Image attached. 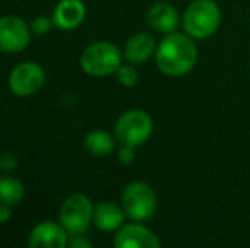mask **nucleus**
I'll use <instances>...</instances> for the list:
<instances>
[{
    "label": "nucleus",
    "instance_id": "obj_1",
    "mask_svg": "<svg viewBox=\"0 0 250 248\" xmlns=\"http://www.w3.org/2000/svg\"><path fill=\"white\" fill-rule=\"evenodd\" d=\"M158 70L167 76L188 75L198 63V48L189 34L174 33L165 34L155 53Z\"/></svg>",
    "mask_w": 250,
    "mask_h": 248
},
{
    "label": "nucleus",
    "instance_id": "obj_2",
    "mask_svg": "<svg viewBox=\"0 0 250 248\" xmlns=\"http://www.w3.org/2000/svg\"><path fill=\"white\" fill-rule=\"evenodd\" d=\"M221 24V10L214 0H194L182 16L186 34L194 39L213 36Z\"/></svg>",
    "mask_w": 250,
    "mask_h": 248
},
{
    "label": "nucleus",
    "instance_id": "obj_3",
    "mask_svg": "<svg viewBox=\"0 0 250 248\" xmlns=\"http://www.w3.org/2000/svg\"><path fill=\"white\" fill-rule=\"evenodd\" d=\"M121 51L111 41H96L80 55V66L90 76H109L121 66Z\"/></svg>",
    "mask_w": 250,
    "mask_h": 248
},
{
    "label": "nucleus",
    "instance_id": "obj_4",
    "mask_svg": "<svg viewBox=\"0 0 250 248\" xmlns=\"http://www.w3.org/2000/svg\"><path fill=\"white\" fill-rule=\"evenodd\" d=\"M153 133V119L143 109L125 111L114 124V136L121 145L142 146Z\"/></svg>",
    "mask_w": 250,
    "mask_h": 248
},
{
    "label": "nucleus",
    "instance_id": "obj_5",
    "mask_svg": "<svg viewBox=\"0 0 250 248\" xmlns=\"http://www.w3.org/2000/svg\"><path fill=\"white\" fill-rule=\"evenodd\" d=\"M121 208L131 221H146L157 212V195L146 182H131L121 192Z\"/></svg>",
    "mask_w": 250,
    "mask_h": 248
},
{
    "label": "nucleus",
    "instance_id": "obj_6",
    "mask_svg": "<svg viewBox=\"0 0 250 248\" xmlns=\"http://www.w3.org/2000/svg\"><path fill=\"white\" fill-rule=\"evenodd\" d=\"M94 219V204L85 194H72L62 202L58 221L70 235H80L89 229Z\"/></svg>",
    "mask_w": 250,
    "mask_h": 248
},
{
    "label": "nucleus",
    "instance_id": "obj_7",
    "mask_svg": "<svg viewBox=\"0 0 250 248\" xmlns=\"http://www.w3.org/2000/svg\"><path fill=\"white\" fill-rule=\"evenodd\" d=\"M46 82L44 68L36 61H22L12 68L7 78L9 90L17 97L34 95L43 89Z\"/></svg>",
    "mask_w": 250,
    "mask_h": 248
},
{
    "label": "nucleus",
    "instance_id": "obj_8",
    "mask_svg": "<svg viewBox=\"0 0 250 248\" xmlns=\"http://www.w3.org/2000/svg\"><path fill=\"white\" fill-rule=\"evenodd\" d=\"M31 26L17 16L0 17V51L16 55L24 51L31 43Z\"/></svg>",
    "mask_w": 250,
    "mask_h": 248
},
{
    "label": "nucleus",
    "instance_id": "obj_9",
    "mask_svg": "<svg viewBox=\"0 0 250 248\" xmlns=\"http://www.w3.org/2000/svg\"><path fill=\"white\" fill-rule=\"evenodd\" d=\"M68 238L70 233L62 223L44 219L31 229L27 245L31 248H65L68 247Z\"/></svg>",
    "mask_w": 250,
    "mask_h": 248
},
{
    "label": "nucleus",
    "instance_id": "obj_10",
    "mask_svg": "<svg viewBox=\"0 0 250 248\" xmlns=\"http://www.w3.org/2000/svg\"><path fill=\"white\" fill-rule=\"evenodd\" d=\"M112 245L116 248H160V240L150 228L136 221L116 229Z\"/></svg>",
    "mask_w": 250,
    "mask_h": 248
},
{
    "label": "nucleus",
    "instance_id": "obj_11",
    "mask_svg": "<svg viewBox=\"0 0 250 248\" xmlns=\"http://www.w3.org/2000/svg\"><path fill=\"white\" fill-rule=\"evenodd\" d=\"M87 9L82 0H60L53 9L51 19L55 27L62 31H73L85 20Z\"/></svg>",
    "mask_w": 250,
    "mask_h": 248
},
{
    "label": "nucleus",
    "instance_id": "obj_12",
    "mask_svg": "<svg viewBox=\"0 0 250 248\" xmlns=\"http://www.w3.org/2000/svg\"><path fill=\"white\" fill-rule=\"evenodd\" d=\"M146 20H148L150 27L153 31L162 34H170L177 31L179 24H181V16L172 3L157 2L150 7Z\"/></svg>",
    "mask_w": 250,
    "mask_h": 248
},
{
    "label": "nucleus",
    "instance_id": "obj_13",
    "mask_svg": "<svg viewBox=\"0 0 250 248\" xmlns=\"http://www.w3.org/2000/svg\"><path fill=\"white\" fill-rule=\"evenodd\" d=\"M157 41L153 34L150 33H138L128 39L125 46V58L131 65H143L150 61L157 53Z\"/></svg>",
    "mask_w": 250,
    "mask_h": 248
},
{
    "label": "nucleus",
    "instance_id": "obj_14",
    "mask_svg": "<svg viewBox=\"0 0 250 248\" xmlns=\"http://www.w3.org/2000/svg\"><path fill=\"white\" fill-rule=\"evenodd\" d=\"M125 211L116 202H99L94 206V226L101 231H116L125 225Z\"/></svg>",
    "mask_w": 250,
    "mask_h": 248
},
{
    "label": "nucleus",
    "instance_id": "obj_15",
    "mask_svg": "<svg viewBox=\"0 0 250 248\" xmlns=\"http://www.w3.org/2000/svg\"><path fill=\"white\" fill-rule=\"evenodd\" d=\"M83 146L92 156L104 158L114 153L116 150V136L109 134L104 129H92L83 138Z\"/></svg>",
    "mask_w": 250,
    "mask_h": 248
},
{
    "label": "nucleus",
    "instance_id": "obj_16",
    "mask_svg": "<svg viewBox=\"0 0 250 248\" xmlns=\"http://www.w3.org/2000/svg\"><path fill=\"white\" fill-rule=\"evenodd\" d=\"M26 195V187L17 177H0V202L17 206Z\"/></svg>",
    "mask_w": 250,
    "mask_h": 248
},
{
    "label": "nucleus",
    "instance_id": "obj_17",
    "mask_svg": "<svg viewBox=\"0 0 250 248\" xmlns=\"http://www.w3.org/2000/svg\"><path fill=\"white\" fill-rule=\"evenodd\" d=\"M116 76H118V82L125 87H135L140 78L136 68L131 65H121L116 72Z\"/></svg>",
    "mask_w": 250,
    "mask_h": 248
},
{
    "label": "nucleus",
    "instance_id": "obj_18",
    "mask_svg": "<svg viewBox=\"0 0 250 248\" xmlns=\"http://www.w3.org/2000/svg\"><path fill=\"white\" fill-rule=\"evenodd\" d=\"M53 26H55V24H53L51 17L40 16L31 22V31H33L34 34H38V36H43V34H46Z\"/></svg>",
    "mask_w": 250,
    "mask_h": 248
},
{
    "label": "nucleus",
    "instance_id": "obj_19",
    "mask_svg": "<svg viewBox=\"0 0 250 248\" xmlns=\"http://www.w3.org/2000/svg\"><path fill=\"white\" fill-rule=\"evenodd\" d=\"M118 160L121 165H131L136 160V153H135V146L129 145H123V148L118 153Z\"/></svg>",
    "mask_w": 250,
    "mask_h": 248
},
{
    "label": "nucleus",
    "instance_id": "obj_20",
    "mask_svg": "<svg viewBox=\"0 0 250 248\" xmlns=\"http://www.w3.org/2000/svg\"><path fill=\"white\" fill-rule=\"evenodd\" d=\"M68 247L70 248H90V247H92V243L85 238V235H83V233H80V235H70Z\"/></svg>",
    "mask_w": 250,
    "mask_h": 248
},
{
    "label": "nucleus",
    "instance_id": "obj_21",
    "mask_svg": "<svg viewBox=\"0 0 250 248\" xmlns=\"http://www.w3.org/2000/svg\"><path fill=\"white\" fill-rule=\"evenodd\" d=\"M0 169L5 170V172H12L17 169V158L12 153H5V155L0 156Z\"/></svg>",
    "mask_w": 250,
    "mask_h": 248
},
{
    "label": "nucleus",
    "instance_id": "obj_22",
    "mask_svg": "<svg viewBox=\"0 0 250 248\" xmlns=\"http://www.w3.org/2000/svg\"><path fill=\"white\" fill-rule=\"evenodd\" d=\"M10 218H12V206H7L0 202V225L7 223Z\"/></svg>",
    "mask_w": 250,
    "mask_h": 248
}]
</instances>
